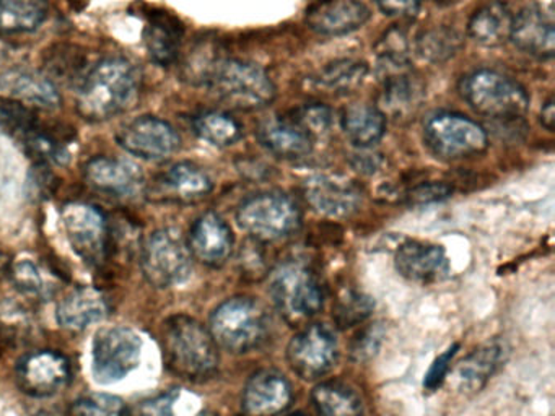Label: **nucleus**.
<instances>
[{
    "label": "nucleus",
    "instance_id": "1",
    "mask_svg": "<svg viewBox=\"0 0 555 416\" xmlns=\"http://www.w3.org/2000/svg\"><path fill=\"white\" fill-rule=\"evenodd\" d=\"M160 344L171 373L188 380L212 377L219 367V350L210 332L196 318L178 314L162 325Z\"/></svg>",
    "mask_w": 555,
    "mask_h": 416
},
{
    "label": "nucleus",
    "instance_id": "2",
    "mask_svg": "<svg viewBox=\"0 0 555 416\" xmlns=\"http://www.w3.org/2000/svg\"><path fill=\"white\" fill-rule=\"evenodd\" d=\"M139 93V75L125 58L99 62L80 80L77 109L89 120H105L125 113Z\"/></svg>",
    "mask_w": 555,
    "mask_h": 416
},
{
    "label": "nucleus",
    "instance_id": "3",
    "mask_svg": "<svg viewBox=\"0 0 555 416\" xmlns=\"http://www.w3.org/2000/svg\"><path fill=\"white\" fill-rule=\"evenodd\" d=\"M460 91L474 110L492 119H519L529 107L526 88L492 68H477L464 75Z\"/></svg>",
    "mask_w": 555,
    "mask_h": 416
},
{
    "label": "nucleus",
    "instance_id": "4",
    "mask_svg": "<svg viewBox=\"0 0 555 416\" xmlns=\"http://www.w3.org/2000/svg\"><path fill=\"white\" fill-rule=\"evenodd\" d=\"M204 81L238 109H262L275 98L271 77L259 65L238 58H216L204 75Z\"/></svg>",
    "mask_w": 555,
    "mask_h": 416
},
{
    "label": "nucleus",
    "instance_id": "5",
    "mask_svg": "<svg viewBox=\"0 0 555 416\" xmlns=\"http://www.w3.org/2000/svg\"><path fill=\"white\" fill-rule=\"evenodd\" d=\"M210 335L219 347L232 353H248L264 343L269 318L264 308L251 298H232L210 315Z\"/></svg>",
    "mask_w": 555,
    "mask_h": 416
},
{
    "label": "nucleus",
    "instance_id": "6",
    "mask_svg": "<svg viewBox=\"0 0 555 416\" xmlns=\"http://www.w3.org/2000/svg\"><path fill=\"white\" fill-rule=\"evenodd\" d=\"M272 301L285 321L304 324L323 309L324 292L313 270L305 263L285 262L272 272L269 285Z\"/></svg>",
    "mask_w": 555,
    "mask_h": 416
},
{
    "label": "nucleus",
    "instance_id": "7",
    "mask_svg": "<svg viewBox=\"0 0 555 416\" xmlns=\"http://www.w3.org/2000/svg\"><path fill=\"white\" fill-rule=\"evenodd\" d=\"M424 142L437 158L457 161L486 152L489 136L483 127L470 117L440 110L425 120Z\"/></svg>",
    "mask_w": 555,
    "mask_h": 416
},
{
    "label": "nucleus",
    "instance_id": "8",
    "mask_svg": "<svg viewBox=\"0 0 555 416\" xmlns=\"http://www.w3.org/2000/svg\"><path fill=\"white\" fill-rule=\"evenodd\" d=\"M236 221L256 239L278 240L291 236L300 227L301 213L288 195L261 192L240 205Z\"/></svg>",
    "mask_w": 555,
    "mask_h": 416
},
{
    "label": "nucleus",
    "instance_id": "9",
    "mask_svg": "<svg viewBox=\"0 0 555 416\" xmlns=\"http://www.w3.org/2000/svg\"><path fill=\"white\" fill-rule=\"evenodd\" d=\"M142 270L155 288H170L186 282L193 270V253L180 231H155L145 240Z\"/></svg>",
    "mask_w": 555,
    "mask_h": 416
},
{
    "label": "nucleus",
    "instance_id": "10",
    "mask_svg": "<svg viewBox=\"0 0 555 416\" xmlns=\"http://www.w3.org/2000/svg\"><path fill=\"white\" fill-rule=\"evenodd\" d=\"M142 338L129 327H106L92 343L93 379L102 386L119 382L141 363Z\"/></svg>",
    "mask_w": 555,
    "mask_h": 416
},
{
    "label": "nucleus",
    "instance_id": "11",
    "mask_svg": "<svg viewBox=\"0 0 555 416\" xmlns=\"http://www.w3.org/2000/svg\"><path fill=\"white\" fill-rule=\"evenodd\" d=\"M339 358L336 335L323 324H313L298 332L287 347V360L301 379L326 376Z\"/></svg>",
    "mask_w": 555,
    "mask_h": 416
},
{
    "label": "nucleus",
    "instance_id": "12",
    "mask_svg": "<svg viewBox=\"0 0 555 416\" xmlns=\"http://www.w3.org/2000/svg\"><path fill=\"white\" fill-rule=\"evenodd\" d=\"M119 145L142 159H165L180 148L177 130L154 116H142L126 123L118 132Z\"/></svg>",
    "mask_w": 555,
    "mask_h": 416
},
{
    "label": "nucleus",
    "instance_id": "13",
    "mask_svg": "<svg viewBox=\"0 0 555 416\" xmlns=\"http://www.w3.org/2000/svg\"><path fill=\"white\" fill-rule=\"evenodd\" d=\"M63 223L77 256L92 265L102 262L106 243V221L102 211L89 204H69L64 207Z\"/></svg>",
    "mask_w": 555,
    "mask_h": 416
},
{
    "label": "nucleus",
    "instance_id": "14",
    "mask_svg": "<svg viewBox=\"0 0 555 416\" xmlns=\"http://www.w3.org/2000/svg\"><path fill=\"white\" fill-rule=\"evenodd\" d=\"M69 380V361L56 351H34L18 361V387L28 395L38 399L56 395Z\"/></svg>",
    "mask_w": 555,
    "mask_h": 416
},
{
    "label": "nucleus",
    "instance_id": "15",
    "mask_svg": "<svg viewBox=\"0 0 555 416\" xmlns=\"http://www.w3.org/2000/svg\"><path fill=\"white\" fill-rule=\"evenodd\" d=\"M304 194L314 211L330 218L350 217L362 202L359 185L344 176H313L305 182Z\"/></svg>",
    "mask_w": 555,
    "mask_h": 416
},
{
    "label": "nucleus",
    "instance_id": "16",
    "mask_svg": "<svg viewBox=\"0 0 555 416\" xmlns=\"http://www.w3.org/2000/svg\"><path fill=\"white\" fill-rule=\"evenodd\" d=\"M372 12L362 0H321L307 13L310 29L321 36H344L369 22Z\"/></svg>",
    "mask_w": 555,
    "mask_h": 416
},
{
    "label": "nucleus",
    "instance_id": "17",
    "mask_svg": "<svg viewBox=\"0 0 555 416\" xmlns=\"http://www.w3.org/2000/svg\"><path fill=\"white\" fill-rule=\"evenodd\" d=\"M383 80L379 93V107L383 114L392 117H405L421 106L425 96V87L421 77L411 65L379 70Z\"/></svg>",
    "mask_w": 555,
    "mask_h": 416
},
{
    "label": "nucleus",
    "instance_id": "18",
    "mask_svg": "<svg viewBox=\"0 0 555 416\" xmlns=\"http://www.w3.org/2000/svg\"><path fill=\"white\" fill-rule=\"evenodd\" d=\"M396 269L415 283H437L450 275V260L443 247L409 240L396 252Z\"/></svg>",
    "mask_w": 555,
    "mask_h": 416
},
{
    "label": "nucleus",
    "instance_id": "19",
    "mask_svg": "<svg viewBox=\"0 0 555 416\" xmlns=\"http://www.w3.org/2000/svg\"><path fill=\"white\" fill-rule=\"evenodd\" d=\"M0 96L25 106L53 109L61 104L60 91L51 78L28 68H12L0 75Z\"/></svg>",
    "mask_w": 555,
    "mask_h": 416
},
{
    "label": "nucleus",
    "instance_id": "20",
    "mask_svg": "<svg viewBox=\"0 0 555 416\" xmlns=\"http://www.w3.org/2000/svg\"><path fill=\"white\" fill-rule=\"evenodd\" d=\"M509 39L519 51L532 55V57L541 58V61L554 57V22L548 13L538 6H528L513 18Z\"/></svg>",
    "mask_w": 555,
    "mask_h": 416
},
{
    "label": "nucleus",
    "instance_id": "21",
    "mask_svg": "<svg viewBox=\"0 0 555 416\" xmlns=\"http://www.w3.org/2000/svg\"><path fill=\"white\" fill-rule=\"evenodd\" d=\"M292 402V387L275 370L253 374L243 390V410L251 416H272L287 408Z\"/></svg>",
    "mask_w": 555,
    "mask_h": 416
},
{
    "label": "nucleus",
    "instance_id": "22",
    "mask_svg": "<svg viewBox=\"0 0 555 416\" xmlns=\"http://www.w3.org/2000/svg\"><path fill=\"white\" fill-rule=\"evenodd\" d=\"M191 253L206 265H222L233 249V234L227 221L209 211L197 218L190 234Z\"/></svg>",
    "mask_w": 555,
    "mask_h": 416
},
{
    "label": "nucleus",
    "instance_id": "23",
    "mask_svg": "<svg viewBox=\"0 0 555 416\" xmlns=\"http://www.w3.org/2000/svg\"><path fill=\"white\" fill-rule=\"evenodd\" d=\"M256 136L259 143L278 158H304L313 150V136L292 117L264 120L256 130Z\"/></svg>",
    "mask_w": 555,
    "mask_h": 416
},
{
    "label": "nucleus",
    "instance_id": "24",
    "mask_svg": "<svg viewBox=\"0 0 555 416\" xmlns=\"http://www.w3.org/2000/svg\"><path fill=\"white\" fill-rule=\"evenodd\" d=\"M108 314L105 296L92 286L70 291L57 306L56 318L67 330H83L102 321Z\"/></svg>",
    "mask_w": 555,
    "mask_h": 416
},
{
    "label": "nucleus",
    "instance_id": "25",
    "mask_svg": "<svg viewBox=\"0 0 555 416\" xmlns=\"http://www.w3.org/2000/svg\"><path fill=\"white\" fill-rule=\"evenodd\" d=\"M512 10L502 0H489L470 15L467 35L477 44L496 48L508 41L513 28Z\"/></svg>",
    "mask_w": 555,
    "mask_h": 416
},
{
    "label": "nucleus",
    "instance_id": "26",
    "mask_svg": "<svg viewBox=\"0 0 555 416\" xmlns=\"http://www.w3.org/2000/svg\"><path fill=\"white\" fill-rule=\"evenodd\" d=\"M183 35V23L177 16L162 10L152 12L144 32L145 46L152 61L160 65H170L180 54Z\"/></svg>",
    "mask_w": 555,
    "mask_h": 416
},
{
    "label": "nucleus",
    "instance_id": "27",
    "mask_svg": "<svg viewBox=\"0 0 555 416\" xmlns=\"http://www.w3.org/2000/svg\"><path fill=\"white\" fill-rule=\"evenodd\" d=\"M87 181L99 188L113 195H131L141 185V174L138 168L119 159L100 158L92 159L86 168Z\"/></svg>",
    "mask_w": 555,
    "mask_h": 416
},
{
    "label": "nucleus",
    "instance_id": "28",
    "mask_svg": "<svg viewBox=\"0 0 555 416\" xmlns=\"http://www.w3.org/2000/svg\"><path fill=\"white\" fill-rule=\"evenodd\" d=\"M344 133L359 148H372L386 132V116L373 104H350L340 117Z\"/></svg>",
    "mask_w": 555,
    "mask_h": 416
},
{
    "label": "nucleus",
    "instance_id": "29",
    "mask_svg": "<svg viewBox=\"0 0 555 416\" xmlns=\"http://www.w3.org/2000/svg\"><path fill=\"white\" fill-rule=\"evenodd\" d=\"M503 347L500 343H486L474 350L456 367L454 379L463 390H479L495 374L503 363Z\"/></svg>",
    "mask_w": 555,
    "mask_h": 416
},
{
    "label": "nucleus",
    "instance_id": "30",
    "mask_svg": "<svg viewBox=\"0 0 555 416\" xmlns=\"http://www.w3.org/2000/svg\"><path fill=\"white\" fill-rule=\"evenodd\" d=\"M162 185L165 192L177 200H197L206 197L212 191V179L204 169L193 162H178L171 166L164 178Z\"/></svg>",
    "mask_w": 555,
    "mask_h": 416
},
{
    "label": "nucleus",
    "instance_id": "31",
    "mask_svg": "<svg viewBox=\"0 0 555 416\" xmlns=\"http://www.w3.org/2000/svg\"><path fill=\"white\" fill-rule=\"evenodd\" d=\"M369 65L357 58H339L321 68L314 84L324 93L347 94L356 91L365 81Z\"/></svg>",
    "mask_w": 555,
    "mask_h": 416
},
{
    "label": "nucleus",
    "instance_id": "32",
    "mask_svg": "<svg viewBox=\"0 0 555 416\" xmlns=\"http://www.w3.org/2000/svg\"><path fill=\"white\" fill-rule=\"evenodd\" d=\"M321 416H363V403L359 393L343 382H323L311 393Z\"/></svg>",
    "mask_w": 555,
    "mask_h": 416
},
{
    "label": "nucleus",
    "instance_id": "33",
    "mask_svg": "<svg viewBox=\"0 0 555 416\" xmlns=\"http://www.w3.org/2000/svg\"><path fill=\"white\" fill-rule=\"evenodd\" d=\"M48 12V0H0V31H35L43 25Z\"/></svg>",
    "mask_w": 555,
    "mask_h": 416
},
{
    "label": "nucleus",
    "instance_id": "34",
    "mask_svg": "<svg viewBox=\"0 0 555 416\" xmlns=\"http://www.w3.org/2000/svg\"><path fill=\"white\" fill-rule=\"evenodd\" d=\"M194 132L216 146H230L243 135V127L235 117L220 110H207L194 119Z\"/></svg>",
    "mask_w": 555,
    "mask_h": 416
},
{
    "label": "nucleus",
    "instance_id": "35",
    "mask_svg": "<svg viewBox=\"0 0 555 416\" xmlns=\"http://www.w3.org/2000/svg\"><path fill=\"white\" fill-rule=\"evenodd\" d=\"M463 46L460 32L448 26L427 29L415 41V51L424 61L441 64L454 57Z\"/></svg>",
    "mask_w": 555,
    "mask_h": 416
},
{
    "label": "nucleus",
    "instance_id": "36",
    "mask_svg": "<svg viewBox=\"0 0 555 416\" xmlns=\"http://www.w3.org/2000/svg\"><path fill=\"white\" fill-rule=\"evenodd\" d=\"M38 126L40 120L31 107L8 100L0 103V132L22 143Z\"/></svg>",
    "mask_w": 555,
    "mask_h": 416
},
{
    "label": "nucleus",
    "instance_id": "37",
    "mask_svg": "<svg viewBox=\"0 0 555 416\" xmlns=\"http://www.w3.org/2000/svg\"><path fill=\"white\" fill-rule=\"evenodd\" d=\"M11 275L15 286L25 295L41 296V298L50 295L51 286H48L43 270L35 260L18 259L12 265Z\"/></svg>",
    "mask_w": 555,
    "mask_h": 416
},
{
    "label": "nucleus",
    "instance_id": "38",
    "mask_svg": "<svg viewBox=\"0 0 555 416\" xmlns=\"http://www.w3.org/2000/svg\"><path fill=\"white\" fill-rule=\"evenodd\" d=\"M73 413L76 416H126L125 400L112 393H89L74 402Z\"/></svg>",
    "mask_w": 555,
    "mask_h": 416
},
{
    "label": "nucleus",
    "instance_id": "39",
    "mask_svg": "<svg viewBox=\"0 0 555 416\" xmlns=\"http://www.w3.org/2000/svg\"><path fill=\"white\" fill-rule=\"evenodd\" d=\"M373 302L362 292L349 291L337 301L334 317L340 327H352L365 321L372 312Z\"/></svg>",
    "mask_w": 555,
    "mask_h": 416
},
{
    "label": "nucleus",
    "instance_id": "40",
    "mask_svg": "<svg viewBox=\"0 0 555 416\" xmlns=\"http://www.w3.org/2000/svg\"><path fill=\"white\" fill-rule=\"evenodd\" d=\"M292 119L298 126L304 127L311 136H314L330 132L334 122V114L331 107L324 106V104H305V106L294 110Z\"/></svg>",
    "mask_w": 555,
    "mask_h": 416
},
{
    "label": "nucleus",
    "instance_id": "41",
    "mask_svg": "<svg viewBox=\"0 0 555 416\" xmlns=\"http://www.w3.org/2000/svg\"><path fill=\"white\" fill-rule=\"evenodd\" d=\"M80 67H82L80 52L73 51L70 48L54 52L53 57L48 61L51 75H56L60 80H77L76 75Z\"/></svg>",
    "mask_w": 555,
    "mask_h": 416
},
{
    "label": "nucleus",
    "instance_id": "42",
    "mask_svg": "<svg viewBox=\"0 0 555 416\" xmlns=\"http://www.w3.org/2000/svg\"><path fill=\"white\" fill-rule=\"evenodd\" d=\"M453 192V188L443 182H427V184L415 185L408 194L411 204L424 205L431 204V202H440L448 198Z\"/></svg>",
    "mask_w": 555,
    "mask_h": 416
},
{
    "label": "nucleus",
    "instance_id": "43",
    "mask_svg": "<svg viewBox=\"0 0 555 416\" xmlns=\"http://www.w3.org/2000/svg\"><path fill=\"white\" fill-rule=\"evenodd\" d=\"M460 350V344L454 343L453 347L448 348L443 354L437 358L428 369L427 376H425L424 386L428 390H435L441 386L444 377H447L448 370H450V363L453 360L456 351Z\"/></svg>",
    "mask_w": 555,
    "mask_h": 416
},
{
    "label": "nucleus",
    "instance_id": "44",
    "mask_svg": "<svg viewBox=\"0 0 555 416\" xmlns=\"http://www.w3.org/2000/svg\"><path fill=\"white\" fill-rule=\"evenodd\" d=\"M178 399H180V392L170 390V392L147 400L142 403V416H177L175 405H177Z\"/></svg>",
    "mask_w": 555,
    "mask_h": 416
},
{
    "label": "nucleus",
    "instance_id": "45",
    "mask_svg": "<svg viewBox=\"0 0 555 416\" xmlns=\"http://www.w3.org/2000/svg\"><path fill=\"white\" fill-rule=\"evenodd\" d=\"M376 5L385 15L409 16L417 12L418 0H376Z\"/></svg>",
    "mask_w": 555,
    "mask_h": 416
},
{
    "label": "nucleus",
    "instance_id": "46",
    "mask_svg": "<svg viewBox=\"0 0 555 416\" xmlns=\"http://www.w3.org/2000/svg\"><path fill=\"white\" fill-rule=\"evenodd\" d=\"M362 153L353 156V168H357V171L362 172H375L376 169L382 165V158L376 153H370V148H360Z\"/></svg>",
    "mask_w": 555,
    "mask_h": 416
},
{
    "label": "nucleus",
    "instance_id": "47",
    "mask_svg": "<svg viewBox=\"0 0 555 416\" xmlns=\"http://www.w3.org/2000/svg\"><path fill=\"white\" fill-rule=\"evenodd\" d=\"M541 123L548 132H554L555 127V106L554 98H548L541 109Z\"/></svg>",
    "mask_w": 555,
    "mask_h": 416
},
{
    "label": "nucleus",
    "instance_id": "48",
    "mask_svg": "<svg viewBox=\"0 0 555 416\" xmlns=\"http://www.w3.org/2000/svg\"><path fill=\"white\" fill-rule=\"evenodd\" d=\"M288 416H304V415H301V413H294V415H288Z\"/></svg>",
    "mask_w": 555,
    "mask_h": 416
}]
</instances>
